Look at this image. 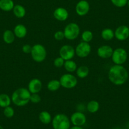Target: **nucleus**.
<instances>
[{
	"label": "nucleus",
	"mask_w": 129,
	"mask_h": 129,
	"mask_svg": "<svg viewBox=\"0 0 129 129\" xmlns=\"http://www.w3.org/2000/svg\"><path fill=\"white\" fill-rule=\"evenodd\" d=\"M108 79L115 85H122L128 79V72L123 65L114 64L110 67L108 73Z\"/></svg>",
	"instance_id": "1"
},
{
	"label": "nucleus",
	"mask_w": 129,
	"mask_h": 129,
	"mask_svg": "<svg viewBox=\"0 0 129 129\" xmlns=\"http://www.w3.org/2000/svg\"><path fill=\"white\" fill-rule=\"evenodd\" d=\"M30 95L31 93L27 88H18L12 93L11 97L12 102L15 106L23 107L29 103Z\"/></svg>",
	"instance_id": "2"
},
{
	"label": "nucleus",
	"mask_w": 129,
	"mask_h": 129,
	"mask_svg": "<svg viewBox=\"0 0 129 129\" xmlns=\"http://www.w3.org/2000/svg\"><path fill=\"white\" fill-rule=\"evenodd\" d=\"M51 124L53 129H70L71 127L70 118L63 113L56 114L52 119Z\"/></svg>",
	"instance_id": "3"
},
{
	"label": "nucleus",
	"mask_w": 129,
	"mask_h": 129,
	"mask_svg": "<svg viewBox=\"0 0 129 129\" xmlns=\"http://www.w3.org/2000/svg\"><path fill=\"white\" fill-rule=\"evenodd\" d=\"M31 57L34 61L41 63L44 61L47 56V51L46 48L41 44H36L32 46Z\"/></svg>",
	"instance_id": "4"
},
{
	"label": "nucleus",
	"mask_w": 129,
	"mask_h": 129,
	"mask_svg": "<svg viewBox=\"0 0 129 129\" xmlns=\"http://www.w3.org/2000/svg\"><path fill=\"white\" fill-rule=\"evenodd\" d=\"M63 32L65 39L69 41H74L80 35V28L77 23L71 22L65 26Z\"/></svg>",
	"instance_id": "5"
},
{
	"label": "nucleus",
	"mask_w": 129,
	"mask_h": 129,
	"mask_svg": "<svg viewBox=\"0 0 129 129\" xmlns=\"http://www.w3.org/2000/svg\"><path fill=\"white\" fill-rule=\"evenodd\" d=\"M59 80L61 87L67 89H73L78 84V80L76 77L70 73L62 75Z\"/></svg>",
	"instance_id": "6"
},
{
	"label": "nucleus",
	"mask_w": 129,
	"mask_h": 129,
	"mask_svg": "<svg viewBox=\"0 0 129 129\" xmlns=\"http://www.w3.org/2000/svg\"><path fill=\"white\" fill-rule=\"evenodd\" d=\"M127 58V52L123 48H118L114 49L111 56V59L114 64L119 65H123L126 61Z\"/></svg>",
	"instance_id": "7"
},
{
	"label": "nucleus",
	"mask_w": 129,
	"mask_h": 129,
	"mask_svg": "<svg viewBox=\"0 0 129 129\" xmlns=\"http://www.w3.org/2000/svg\"><path fill=\"white\" fill-rule=\"evenodd\" d=\"M75 55L81 58L87 57L91 53V46L89 43L82 41L77 44L75 49Z\"/></svg>",
	"instance_id": "8"
},
{
	"label": "nucleus",
	"mask_w": 129,
	"mask_h": 129,
	"mask_svg": "<svg viewBox=\"0 0 129 129\" xmlns=\"http://www.w3.org/2000/svg\"><path fill=\"white\" fill-rule=\"evenodd\" d=\"M59 54L64 61L72 59L75 55V48L69 44H64L59 49Z\"/></svg>",
	"instance_id": "9"
},
{
	"label": "nucleus",
	"mask_w": 129,
	"mask_h": 129,
	"mask_svg": "<svg viewBox=\"0 0 129 129\" xmlns=\"http://www.w3.org/2000/svg\"><path fill=\"white\" fill-rule=\"evenodd\" d=\"M70 120L73 125L82 126L86 123L87 118L84 113L77 111L72 114Z\"/></svg>",
	"instance_id": "10"
},
{
	"label": "nucleus",
	"mask_w": 129,
	"mask_h": 129,
	"mask_svg": "<svg viewBox=\"0 0 129 129\" xmlns=\"http://www.w3.org/2000/svg\"><path fill=\"white\" fill-rule=\"evenodd\" d=\"M115 38L120 41H123L129 38V27L126 25H120L115 29Z\"/></svg>",
	"instance_id": "11"
},
{
	"label": "nucleus",
	"mask_w": 129,
	"mask_h": 129,
	"mask_svg": "<svg viewBox=\"0 0 129 129\" xmlns=\"http://www.w3.org/2000/svg\"><path fill=\"white\" fill-rule=\"evenodd\" d=\"M90 11V4L86 0H80L75 6V12L80 17L86 15Z\"/></svg>",
	"instance_id": "12"
},
{
	"label": "nucleus",
	"mask_w": 129,
	"mask_h": 129,
	"mask_svg": "<svg viewBox=\"0 0 129 129\" xmlns=\"http://www.w3.org/2000/svg\"><path fill=\"white\" fill-rule=\"evenodd\" d=\"M43 88V83L40 79L34 78L30 80L27 89L31 94H39Z\"/></svg>",
	"instance_id": "13"
},
{
	"label": "nucleus",
	"mask_w": 129,
	"mask_h": 129,
	"mask_svg": "<svg viewBox=\"0 0 129 129\" xmlns=\"http://www.w3.org/2000/svg\"><path fill=\"white\" fill-rule=\"evenodd\" d=\"M114 49L109 45H103L97 49V54L102 59H108L111 58Z\"/></svg>",
	"instance_id": "14"
},
{
	"label": "nucleus",
	"mask_w": 129,
	"mask_h": 129,
	"mask_svg": "<svg viewBox=\"0 0 129 129\" xmlns=\"http://www.w3.org/2000/svg\"><path fill=\"white\" fill-rule=\"evenodd\" d=\"M53 17L56 20L64 22L69 18V13L66 8L63 7H58L54 10L53 12Z\"/></svg>",
	"instance_id": "15"
},
{
	"label": "nucleus",
	"mask_w": 129,
	"mask_h": 129,
	"mask_svg": "<svg viewBox=\"0 0 129 129\" xmlns=\"http://www.w3.org/2000/svg\"><path fill=\"white\" fill-rule=\"evenodd\" d=\"M13 32H14L16 38H19V39H23L27 36V28L24 25L19 23L14 27Z\"/></svg>",
	"instance_id": "16"
},
{
	"label": "nucleus",
	"mask_w": 129,
	"mask_h": 129,
	"mask_svg": "<svg viewBox=\"0 0 129 129\" xmlns=\"http://www.w3.org/2000/svg\"><path fill=\"white\" fill-rule=\"evenodd\" d=\"M13 0H0V9L4 12H10L14 8Z\"/></svg>",
	"instance_id": "17"
},
{
	"label": "nucleus",
	"mask_w": 129,
	"mask_h": 129,
	"mask_svg": "<svg viewBox=\"0 0 129 129\" xmlns=\"http://www.w3.org/2000/svg\"><path fill=\"white\" fill-rule=\"evenodd\" d=\"M15 36L13 31L11 30H6L3 34V39L6 44H12L15 40Z\"/></svg>",
	"instance_id": "18"
},
{
	"label": "nucleus",
	"mask_w": 129,
	"mask_h": 129,
	"mask_svg": "<svg viewBox=\"0 0 129 129\" xmlns=\"http://www.w3.org/2000/svg\"><path fill=\"white\" fill-rule=\"evenodd\" d=\"M12 11L14 15L18 18H23L26 15L25 8L21 5H15L14 8Z\"/></svg>",
	"instance_id": "19"
},
{
	"label": "nucleus",
	"mask_w": 129,
	"mask_h": 129,
	"mask_svg": "<svg viewBox=\"0 0 129 129\" xmlns=\"http://www.w3.org/2000/svg\"><path fill=\"white\" fill-rule=\"evenodd\" d=\"M51 115L47 111H42L39 115V120L42 123L48 125L52 121Z\"/></svg>",
	"instance_id": "20"
},
{
	"label": "nucleus",
	"mask_w": 129,
	"mask_h": 129,
	"mask_svg": "<svg viewBox=\"0 0 129 129\" xmlns=\"http://www.w3.org/2000/svg\"><path fill=\"white\" fill-rule=\"evenodd\" d=\"M100 105L98 101L95 100H91L89 101L86 105V109L88 112L90 113H95L100 110Z\"/></svg>",
	"instance_id": "21"
},
{
	"label": "nucleus",
	"mask_w": 129,
	"mask_h": 129,
	"mask_svg": "<svg viewBox=\"0 0 129 129\" xmlns=\"http://www.w3.org/2000/svg\"><path fill=\"white\" fill-rule=\"evenodd\" d=\"M101 36L103 40L109 41L115 38V32L110 28H105L101 31Z\"/></svg>",
	"instance_id": "22"
},
{
	"label": "nucleus",
	"mask_w": 129,
	"mask_h": 129,
	"mask_svg": "<svg viewBox=\"0 0 129 129\" xmlns=\"http://www.w3.org/2000/svg\"><path fill=\"white\" fill-rule=\"evenodd\" d=\"M63 67L66 71L70 74L76 72L77 69V64L76 62L72 59L65 61Z\"/></svg>",
	"instance_id": "23"
},
{
	"label": "nucleus",
	"mask_w": 129,
	"mask_h": 129,
	"mask_svg": "<svg viewBox=\"0 0 129 129\" xmlns=\"http://www.w3.org/2000/svg\"><path fill=\"white\" fill-rule=\"evenodd\" d=\"M12 103V99L9 95L5 93L0 94V107L5 108L10 106Z\"/></svg>",
	"instance_id": "24"
},
{
	"label": "nucleus",
	"mask_w": 129,
	"mask_h": 129,
	"mask_svg": "<svg viewBox=\"0 0 129 129\" xmlns=\"http://www.w3.org/2000/svg\"><path fill=\"white\" fill-rule=\"evenodd\" d=\"M77 76L80 79H85L89 75V69L85 65H81L77 67L76 70Z\"/></svg>",
	"instance_id": "25"
},
{
	"label": "nucleus",
	"mask_w": 129,
	"mask_h": 129,
	"mask_svg": "<svg viewBox=\"0 0 129 129\" xmlns=\"http://www.w3.org/2000/svg\"><path fill=\"white\" fill-rule=\"evenodd\" d=\"M61 87V84L59 80L57 79H53L50 80L47 84V89L51 92L57 91Z\"/></svg>",
	"instance_id": "26"
},
{
	"label": "nucleus",
	"mask_w": 129,
	"mask_h": 129,
	"mask_svg": "<svg viewBox=\"0 0 129 129\" xmlns=\"http://www.w3.org/2000/svg\"><path fill=\"white\" fill-rule=\"evenodd\" d=\"M94 38V35L93 33L90 30H86L84 31L81 34V38L82 41L85 42V43H89Z\"/></svg>",
	"instance_id": "27"
},
{
	"label": "nucleus",
	"mask_w": 129,
	"mask_h": 129,
	"mask_svg": "<svg viewBox=\"0 0 129 129\" xmlns=\"http://www.w3.org/2000/svg\"><path fill=\"white\" fill-rule=\"evenodd\" d=\"M3 114L7 118H12L15 115V110L12 106H9L8 107H6L3 110Z\"/></svg>",
	"instance_id": "28"
},
{
	"label": "nucleus",
	"mask_w": 129,
	"mask_h": 129,
	"mask_svg": "<svg viewBox=\"0 0 129 129\" xmlns=\"http://www.w3.org/2000/svg\"><path fill=\"white\" fill-rule=\"evenodd\" d=\"M113 5L118 8H123L127 5L128 0H110Z\"/></svg>",
	"instance_id": "29"
},
{
	"label": "nucleus",
	"mask_w": 129,
	"mask_h": 129,
	"mask_svg": "<svg viewBox=\"0 0 129 129\" xmlns=\"http://www.w3.org/2000/svg\"><path fill=\"white\" fill-rule=\"evenodd\" d=\"M64 61H65L61 57L58 56L54 59V61H53V64L56 68H61L62 67H63V65H64Z\"/></svg>",
	"instance_id": "30"
},
{
	"label": "nucleus",
	"mask_w": 129,
	"mask_h": 129,
	"mask_svg": "<svg viewBox=\"0 0 129 129\" xmlns=\"http://www.w3.org/2000/svg\"><path fill=\"white\" fill-rule=\"evenodd\" d=\"M41 101V98L39 94H31L30 102L34 104H37L40 103Z\"/></svg>",
	"instance_id": "31"
},
{
	"label": "nucleus",
	"mask_w": 129,
	"mask_h": 129,
	"mask_svg": "<svg viewBox=\"0 0 129 129\" xmlns=\"http://www.w3.org/2000/svg\"><path fill=\"white\" fill-rule=\"evenodd\" d=\"M54 38L56 40L58 41H63V39H65L64 38V32H63V31L61 30L56 31L54 34Z\"/></svg>",
	"instance_id": "32"
},
{
	"label": "nucleus",
	"mask_w": 129,
	"mask_h": 129,
	"mask_svg": "<svg viewBox=\"0 0 129 129\" xmlns=\"http://www.w3.org/2000/svg\"><path fill=\"white\" fill-rule=\"evenodd\" d=\"M22 52L25 54H30L31 53V50H32V46L29 44H24V45L22 46Z\"/></svg>",
	"instance_id": "33"
},
{
	"label": "nucleus",
	"mask_w": 129,
	"mask_h": 129,
	"mask_svg": "<svg viewBox=\"0 0 129 129\" xmlns=\"http://www.w3.org/2000/svg\"><path fill=\"white\" fill-rule=\"evenodd\" d=\"M70 129H84L82 126H75L74 125L73 126H71L70 128Z\"/></svg>",
	"instance_id": "34"
},
{
	"label": "nucleus",
	"mask_w": 129,
	"mask_h": 129,
	"mask_svg": "<svg viewBox=\"0 0 129 129\" xmlns=\"http://www.w3.org/2000/svg\"><path fill=\"white\" fill-rule=\"evenodd\" d=\"M0 129H4V128H3L2 125H0Z\"/></svg>",
	"instance_id": "35"
},
{
	"label": "nucleus",
	"mask_w": 129,
	"mask_h": 129,
	"mask_svg": "<svg viewBox=\"0 0 129 129\" xmlns=\"http://www.w3.org/2000/svg\"><path fill=\"white\" fill-rule=\"evenodd\" d=\"M127 5L128 6V7H129V0H128V2H127Z\"/></svg>",
	"instance_id": "36"
},
{
	"label": "nucleus",
	"mask_w": 129,
	"mask_h": 129,
	"mask_svg": "<svg viewBox=\"0 0 129 129\" xmlns=\"http://www.w3.org/2000/svg\"><path fill=\"white\" fill-rule=\"evenodd\" d=\"M115 129H121V128H115Z\"/></svg>",
	"instance_id": "37"
}]
</instances>
